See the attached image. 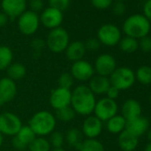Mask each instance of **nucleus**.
Wrapping results in <instances>:
<instances>
[{
  "instance_id": "nucleus-45",
  "label": "nucleus",
  "mask_w": 151,
  "mask_h": 151,
  "mask_svg": "<svg viewBox=\"0 0 151 151\" xmlns=\"http://www.w3.org/2000/svg\"><path fill=\"white\" fill-rule=\"evenodd\" d=\"M4 143V135L2 133H0V147H1Z\"/></svg>"
},
{
  "instance_id": "nucleus-36",
  "label": "nucleus",
  "mask_w": 151,
  "mask_h": 151,
  "mask_svg": "<svg viewBox=\"0 0 151 151\" xmlns=\"http://www.w3.org/2000/svg\"><path fill=\"white\" fill-rule=\"evenodd\" d=\"M28 5L29 6V10L36 14L42 12L45 9L44 0H29Z\"/></svg>"
},
{
  "instance_id": "nucleus-19",
  "label": "nucleus",
  "mask_w": 151,
  "mask_h": 151,
  "mask_svg": "<svg viewBox=\"0 0 151 151\" xmlns=\"http://www.w3.org/2000/svg\"><path fill=\"white\" fill-rule=\"evenodd\" d=\"M148 126H149L148 120L140 116L139 117L126 121L125 130L129 131L135 136L139 137L147 132Z\"/></svg>"
},
{
  "instance_id": "nucleus-46",
  "label": "nucleus",
  "mask_w": 151,
  "mask_h": 151,
  "mask_svg": "<svg viewBox=\"0 0 151 151\" xmlns=\"http://www.w3.org/2000/svg\"><path fill=\"white\" fill-rule=\"evenodd\" d=\"M147 139H149V141L151 142V129H149V130L147 131Z\"/></svg>"
},
{
  "instance_id": "nucleus-47",
  "label": "nucleus",
  "mask_w": 151,
  "mask_h": 151,
  "mask_svg": "<svg viewBox=\"0 0 151 151\" xmlns=\"http://www.w3.org/2000/svg\"><path fill=\"white\" fill-rule=\"evenodd\" d=\"M51 151H66V150H64L62 147H60V148H53Z\"/></svg>"
},
{
  "instance_id": "nucleus-35",
  "label": "nucleus",
  "mask_w": 151,
  "mask_h": 151,
  "mask_svg": "<svg viewBox=\"0 0 151 151\" xmlns=\"http://www.w3.org/2000/svg\"><path fill=\"white\" fill-rule=\"evenodd\" d=\"M92 6L99 10H105L113 5V0H90Z\"/></svg>"
},
{
  "instance_id": "nucleus-49",
  "label": "nucleus",
  "mask_w": 151,
  "mask_h": 151,
  "mask_svg": "<svg viewBox=\"0 0 151 151\" xmlns=\"http://www.w3.org/2000/svg\"><path fill=\"white\" fill-rule=\"evenodd\" d=\"M116 1H121V2H124V1H126V0H116Z\"/></svg>"
},
{
  "instance_id": "nucleus-1",
  "label": "nucleus",
  "mask_w": 151,
  "mask_h": 151,
  "mask_svg": "<svg viewBox=\"0 0 151 151\" xmlns=\"http://www.w3.org/2000/svg\"><path fill=\"white\" fill-rule=\"evenodd\" d=\"M71 108L75 110L77 115L80 116H90L93 113L96 99L95 95L92 93L86 86H78L71 92Z\"/></svg>"
},
{
  "instance_id": "nucleus-40",
  "label": "nucleus",
  "mask_w": 151,
  "mask_h": 151,
  "mask_svg": "<svg viewBox=\"0 0 151 151\" xmlns=\"http://www.w3.org/2000/svg\"><path fill=\"white\" fill-rule=\"evenodd\" d=\"M45 43L41 38H36V39H34L32 41V43H31V47L33 49L34 53H36V52L40 53V52L43 49V47L45 46Z\"/></svg>"
},
{
  "instance_id": "nucleus-25",
  "label": "nucleus",
  "mask_w": 151,
  "mask_h": 151,
  "mask_svg": "<svg viewBox=\"0 0 151 151\" xmlns=\"http://www.w3.org/2000/svg\"><path fill=\"white\" fill-rule=\"evenodd\" d=\"M14 53L7 45H0V71L7 69L13 63Z\"/></svg>"
},
{
  "instance_id": "nucleus-15",
  "label": "nucleus",
  "mask_w": 151,
  "mask_h": 151,
  "mask_svg": "<svg viewBox=\"0 0 151 151\" xmlns=\"http://www.w3.org/2000/svg\"><path fill=\"white\" fill-rule=\"evenodd\" d=\"M102 122L95 116H88L82 124V133L86 139H97L102 132Z\"/></svg>"
},
{
  "instance_id": "nucleus-4",
  "label": "nucleus",
  "mask_w": 151,
  "mask_h": 151,
  "mask_svg": "<svg viewBox=\"0 0 151 151\" xmlns=\"http://www.w3.org/2000/svg\"><path fill=\"white\" fill-rule=\"evenodd\" d=\"M110 85L119 91L130 89L135 83V73L127 67L116 68L109 76Z\"/></svg>"
},
{
  "instance_id": "nucleus-39",
  "label": "nucleus",
  "mask_w": 151,
  "mask_h": 151,
  "mask_svg": "<svg viewBox=\"0 0 151 151\" xmlns=\"http://www.w3.org/2000/svg\"><path fill=\"white\" fill-rule=\"evenodd\" d=\"M125 10H126V6L124 2L116 1L112 5V11L115 15H118V16L123 15L125 13Z\"/></svg>"
},
{
  "instance_id": "nucleus-24",
  "label": "nucleus",
  "mask_w": 151,
  "mask_h": 151,
  "mask_svg": "<svg viewBox=\"0 0 151 151\" xmlns=\"http://www.w3.org/2000/svg\"><path fill=\"white\" fill-rule=\"evenodd\" d=\"M65 139L69 147L78 148V147L83 141V133L78 128L72 127L66 132Z\"/></svg>"
},
{
  "instance_id": "nucleus-7",
  "label": "nucleus",
  "mask_w": 151,
  "mask_h": 151,
  "mask_svg": "<svg viewBox=\"0 0 151 151\" xmlns=\"http://www.w3.org/2000/svg\"><path fill=\"white\" fill-rule=\"evenodd\" d=\"M40 24L38 14H36L30 10H26L17 21L20 32L25 36L34 35L38 30Z\"/></svg>"
},
{
  "instance_id": "nucleus-48",
  "label": "nucleus",
  "mask_w": 151,
  "mask_h": 151,
  "mask_svg": "<svg viewBox=\"0 0 151 151\" xmlns=\"http://www.w3.org/2000/svg\"><path fill=\"white\" fill-rule=\"evenodd\" d=\"M149 101H150V105H151V93H150V96H149Z\"/></svg>"
},
{
  "instance_id": "nucleus-2",
  "label": "nucleus",
  "mask_w": 151,
  "mask_h": 151,
  "mask_svg": "<svg viewBox=\"0 0 151 151\" xmlns=\"http://www.w3.org/2000/svg\"><path fill=\"white\" fill-rule=\"evenodd\" d=\"M122 29L126 37L138 40L148 36L151 29V22L142 14H134L124 20Z\"/></svg>"
},
{
  "instance_id": "nucleus-26",
  "label": "nucleus",
  "mask_w": 151,
  "mask_h": 151,
  "mask_svg": "<svg viewBox=\"0 0 151 151\" xmlns=\"http://www.w3.org/2000/svg\"><path fill=\"white\" fill-rule=\"evenodd\" d=\"M78 151H105L103 144L97 139H86L77 148Z\"/></svg>"
},
{
  "instance_id": "nucleus-10",
  "label": "nucleus",
  "mask_w": 151,
  "mask_h": 151,
  "mask_svg": "<svg viewBox=\"0 0 151 151\" xmlns=\"http://www.w3.org/2000/svg\"><path fill=\"white\" fill-rule=\"evenodd\" d=\"M94 72L93 66L85 60L73 62L70 68V74L73 78L79 82L89 81L94 76Z\"/></svg>"
},
{
  "instance_id": "nucleus-16",
  "label": "nucleus",
  "mask_w": 151,
  "mask_h": 151,
  "mask_svg": "<svg viewBox=\"0 0 151 151\" xmlns=\"http://www.w3.org/2000/svg\"><path fill=\"white\" fill-rule=\"evenodd\" d=\"M17 94L16 82L6 77L0 79V103L2 105L12 101Z\"/></svg>"
},
{
  "instance_id": "nucleus-43",
  "label": "nucleus",
  "mask_w": 151,
  "mask_h": 151,
  "mask_svg": "<svg viewBox=\"0 0 151 151\" xmlns=\"http://www.w3.org/2000/svg\"><path fill=\"white\" fill-rule=\"evenodd\" d=\"M9 18L7 17V15L3 12H0V28L5 27L7 24Z\"/></svg>"
},
{
  "instance_id": "nucleus-21",
  "label": "nucleus",
  "mask_w": 151,
  "mask_h": 151,
  "mask_svg": "<svg viewBox=\"0 0 151 151\" xmlns=\"http://www.w3.org/2000/svg\"><path fill=\"white\" fill-rule=\"evenodd\" d=\"M141 111L139 102L134 99H128L122 106V116L126 121L140 116Z\"/></svg>"
},
{
  "instance_id": "nucleus-12",
  "label": "nucleus",
  "mask_w": 151,
  "mask_h": 151,
  "mask_svg": "<svg viewBox=\"0 0 151 151\" xmlns=\"http://www.w3.org/2000/svg\"><path fill=\"white\" fill-rule=\"evenodd\" d=\"M93 68L98 75L109 78L116 68V61L111 54L102 53L96 58Z\"/></svg>"
},
{
  "instance_id": "nucleus-38",
  "label": "nucleus",
  "mask_w": 151,
  "mask_h": 151,
  "mask_svg": "<svg viewBox=\"0 0 151 151\" xmlns=\"http://www.w3.org/2000/svg\"><path fill=\"white\" fill-rule=\"evenodd\" d=\"M139 47L144 52H151V37L147 36L139 39Z\"/></svg>"
},
{
  "instance_id": "nucleus-42",
  "label": "nucleus",
  "mask_w": 151,
  "mask_h": 151,
  "mask_svg": "<svg viewBox=\"0 0 151 151\" xmlns=\"http://www.w3.org/2000/svg\"><path fill=\"white\" fill-rule=\"evenodd\" d=\"M119 90L116 89V87L110 86V87L108 89L107 93H106V95H107V98L110 99V100H116L118 96H119Z\"/></svg>"
},
{
  "instance_id": "nucleus-31",
  "label": "nucleus",
  "mask_w": 151,
  "mask_h": 151,
  "mask_svg": "<svg viewBox=\"0 0 151 151\" xmlns=\"http://www.w3.org/2000/svg\"><path fill=\"white\" fill-rule=\"evenodd\" d=\"M55 118L56 120L58 119L60 122L63 123H68L70 121H72L73 119H75L76 116H77V113L75 112V110L71 108V106L55 110Z\"/></svg>"
},
{
  "instance_id": "nucleus-23",
  "label": "nucleus",
  "mask_w": 151,
  "mask_h": 151,
  "mask_svg": "<svg viewBox=\"0 0 151 151\" xmlns=\"http://www.w3.org/2000/svg\"><path fill=\"white\" fill-rule=\"evenodd\" d=\"M126 120L122 115H116L107 121V129L110 133L117 134L125 130Z\"/></svg>"
},
{
  "instance_id": "nucleus-27",
  "label": "nucleus",
  "mask_w": 151,
  "mask_h": 151,
  "mask_svg": "<svg viewBox=\"0 0 151 151\" xmlns=\"http://www.w3.org/2000/svg\"><path fill=\"white\" fill-rule=\"evenodd\" d=\"M14 137H15L19 141L28 147L29 143L37 137V135L29 125H22L17 134Z\"/></svg>"
},
{
  "instance_id": "nucleus-22",
  "label": "nucleus",
  "mask_w": 151,
  "mask_h": 151,
  "mask_svg": "<svg viewBox=\"0 0 151 151\" xmlns=\"http://www.w3.org/2000/svg\"><path fill=\"white\" fill-rule=\"evenodd\" d=\"M7 78L12 79L13 81H20L27 74V68L26 67L20 62H14L12 63L6 69Z\"/></svg>"
},
{
  "instance_id": "nucleus-17",
  "label": "nucleus",
  "mask_w": 151,
  "mask_h": 151,
  "mask_svg": "<svg viewBox=\"0 0 151 151\" xmlns=\"http://www.w3.org/2000/svg\"><path fill=\"white\" fill-rule=\"evenodd\" d=\"M109 78L103 76H93L89 80V89L94 95H102L106 94L108 89L110 87Z\"/></svg>"
},
{
  "instance_id": "nucleus-9",
  "label": "nucleus",
  "mask_w": 151,
  "mask_h": 151,
  "mask_svg": "<svg viewBox=\"0 0 151 151\" xmlns=\"http://www.w3.org/2000/svg\"><path fill=\"white\" fill-rule=\"evenodd\" d=\"M117 110L118 106L116 101L105 97L96 101L93 113L94 116L101 122H107L109 119L117 115Z\"/></svg>"
},
{
  "instance_id": "nucleus-44",
  "label": "nucleus",
  "mask_w": 151,
  "mask_h": 151,
  "mask_svg": "<svg viewBox=\"0 0 151 151\" xmlns=\"http://www.w3.org/2000/svg\"><path fill=\"white\" fill-rule=\"evenodd\" d=\"M144 151H151V142H149V143L146 146Z\"/></svg>"
},
{
  "instance_id": "nucleus-20",
  "label": "nucleus",
  "mask_w": 151,
  "mask_h": 151,
  "mask_svg": "<svg viewBox=\"0 0 151 151\" xmlns=\"http://www.w3.org/2000/svg\"><path fill=\"white\" fill-rule=\"evenodd\" d=\"M118 146L123 151H133L139 142V137L135 136L127 130H124L119 133L117 139Z\"/></svg>"
},
{
  "instance_id": "nucleus-18",
  "label": "nucleus",
  "mask_w": 151,
  "mask_h": 151,
  "mask_svg": "<svg viewBox=\"0 0 151 151\" xmlns=\"http://www.w3.org/2000/svg\"><path fill=\"white\" fill-rule=\"evenodd\" d=\"M86 52V49L85 47V44L81 41H73L69 43L65 50L66 57L68 60L73 62L83 60Z\"/></svg>"
},
{
  "instance_id": "nucleus-50",
  "label": "nucleus",
  "mask_w": 151,
  "mask_h": 151,
  "mask_svg": "<svg viewBox=\"0 0 151 151\" xmlns=\"http://www.w3.org/2000/svg\"><path fill=\"white\" fill-rule=\"evenodd\" d=\"M1 106H2V104H1V103H0V108H1Z\"/></svg>"
},
{
  "instance_id": "nucleus-34",
  "label": "nucleus",
  "mask_w": 151,
  "mask_h": 151,
  "mask_svg": "<svg viewBox=\"0 0 151 151\" xmlns=\"http://www.w3.org/2000/svg\"><path fill=\"white\" fill-rule=\"evenodd\" d=\"M48 5L50 7L63 12L69 6L70 0H48Z\"/></svg>"
},
{
  "instance_id": "nucleus-29",
  "label": "nucleus",
  "mask_w": 151,
  "mask_h": 151,
  "mask_svg": "<svg viewBox=\"0 0 151 151\" xmlns=\"http://www.w3.org/2000/svg\"><path fill=\"white\" fill-rule=\"evenodd\" d=\"M119 48L123 52L125 53H132L135 52L139 48V42L137 39L130 37H124L121 38L119 42Z\"/></svg>"
},
{
  "instance_id": "nucleus-8",
  "label": "nucleus",
  "mask_w": 151,
  "mask_h": 151,
  "mask_svg": "<svg viewBox=\"0 0 151 151\" xmlns=\"http://www.w3.org/2000/svg\"><path fill=\"white\" fill-rule=\"evenodd\" d=\"M22 127V120L14 113L4 112L0 114V133L14 137Z\"/></svg>"
},
{
  "instance_id": "nucleus-37",
  "label": "nucleus",
  "mask_w": 151,
  "mask_h": 151,
  "mask_svg": "<svg viewBox=\"0 0 151 151\" xmlns=\"http://www.w3.org/2000/svg\"><path fill=\"white\" fill-rule=\"evenodd\" d=\"M84 44H85V47H86V51H91V52L97 51L100 48L101 45L97 37L88 38Z\"/></svg>"
},
{
  "instance_id": "nucleus-33",
  "label": "nucleus",
  "mask_w": 151,
  "mask_h": 151,
  "mask_svg": "<svg viewBox=\"0 0 151 151\" xmlns=\"http://www.w3.org/2000/svg\"><path fill=\"white\" fill-rule=\"evenodd\" d=\"M58 84H59V87L70 90L74 84V78L70 73L64 72L60 76V78L58 79Z\"/></svg>"
},
{
  "instance_id": "nucleus-41",
  "label": "nucleus",
  "mask_w": 151,
  "mask_h": 151,
  "mask_svg": "<svg viewBox=\"0 0 151 151\" xmlns=\"http://www.w3.org/2000/svg\"><path fill=\"white\" fill-rule=\"evenodd\" d=\"M143 15L151 22V0H147L142 7Z\"/></svg>"
},
{
  "instance_id": "nucleus-5",
  "label": "nucleus",
  "mask_w": 151,
  "mask_h": 151,
  "mask_svg": "<svg viewBox=\"0 0 151 151\" xmlns=\"http://www.w3.org/2000/svg\"><path fill=\"white\" fill-rule=\"evenodd\" d=\"M69 43V35L68 31L61 27L50 30L45 41L47 48L53 53L65 52Z\"/></svg>"
},
{
  "instance_id": "nucleus-14",
  "label": "nucleus",
  "mask_w": 151,
  "mask_h": 151,
  "mask_svg": "<svg viewBox=\"0 0 151 151\" xmlns=\"http://www.w3.org/2000/svg\"><path fill=\"white\" fill-rule=\"evenodd\" d=\"M71 90L57 87L54 90H52L50 94V105L55 110L68 107L71 104Z\"/></svg>"
},
{
  "instance_id": "nucleus-11",
  "label": "nucleus",
  "mask_w": 151,
  "mask_h": 151,
  "mask_svg": "<svg viewBox=\"0 0 151 151\" xmlns=\"http://www.w3.org/2000/svg\"><path fill=\"white\" fill-rule=\"evenodd\" d=\"M39 19L45 28L52 30L60 27L63 22V12L48 6L41 12Z\"/></svg>"
},
{
  "instance_id": "nucleus-3",
  "label": "nucleus",
  "mask_w": 151,
  "mask_h": 151,
  "mask_svg": "<svg viewBox=\"0 0 151 151\" xmlns=\"http://www.w3.org/2000/svg\"><path fill=\"white\" fill-rule=\"evenodd\" d=\"M37 136L45 137L50 135L56 127L55 116L47 110H41L35 113L29 120L28 124Z\"/></svg>"
},
{
  "instance_id": "nucleus-32",
  "label": "nucleus",
  "mask_w": 151,
  "mask_h": 151,
  "mask_svg": "<svg viewBox=\"0 0 151 151\" xmlns=\"http://www.w3.org/2000/svg\"><path fill=\"white\" fill-rule=\"evenodd\" d=\"M65 141L64 134L59 131H53L50 134V139L49 142L51 144V147H53V148H60L62 147Z\"/></svg>"
},
{
  "instance_id": "nucleus-13",
  "label": "nucleus",
  "mask_w": 151,
  "mask_h": 151,
  "mask_svg": "<svg viewBox=\"0 0 151 151\" xmlns=\"http://www.w3.org/2000/svg\"><path fill=\"white\" fill-rule=\"evenodd\" d=\"M27 0H1L2 12L11 20L18 19L26 10Z\"/></svg>"
},
{
  "instance_id": "nucleus-28",
  "label": "nucleus",
  "mask_w": 151,
  "mask_h": 151,
  "mask_svg": "<svg viewBox=\"0 0 151 151\" xmlns=\"http://www.w3.org/2000/svg\"><path fill=\"white\" fill-rule=\"evenodd\" d=\"M29 151H51L49 139L45 137L37 136L28 146Z\"/></svg>"
},
{
  "instance_id": "nucleus-6",
  "label": "nucleus",
  "mask_w": 151,
  "mask_h": 151,
  "mask_svg": "<svg viewBox=\"0 0 151 151\" xmlns=\"http://www.w3.org/2000/svg\"><path fill=\"white\" fill-rule=\"evenodd\" d=\"M97 38L101 45L106 46H115L119 44L122 38L120 29L113 23L101 25L97 31Z\"/></svg>"
},
{
  "instance_id": "nucleus-30",
  "label": "nucleus",
  "mask_w": 151,
  "mask_h": 151,
  "mask_svg": "<svg viewBox=\"0 0 151 151\" xmlns=\"http://www.w3.org/2000/svg\"><path fill=\"white\" fill-rule=\"evenodd\" d=\"M135 79L142 85L151 84V67L141 66L135 73Z\"/></svg>"
}]
</instances>
